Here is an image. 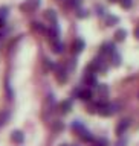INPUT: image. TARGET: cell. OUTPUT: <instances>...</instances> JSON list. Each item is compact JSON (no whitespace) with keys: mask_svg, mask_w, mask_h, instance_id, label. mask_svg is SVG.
Returning a JSON list of instances; mask_svg holds the SVG:
<instances>
[{"mask_svg":"<svg viewBox=\"0 0 139 146\" xmlns=\"http://www.w3.org/2000/svg\"><path fill=\"white\" fill-rule=\"evenodd\" d=\"M118 110H119V105H118V104H109V102H107L98 113H99L103 117H109V116H112V114L116 113Z\"/></svg>","mask_w":139,"mask_h":146,"instance_id":"obj_1","label":"cell"},{"mask_svg":"<svg viewBox=\"0 0 139 146\" xmlns=\"http://www.w3.org/2000/svg\"><path fill=\"white\" fill-rule=\"evenodd\" d=\"M128 126H130V120H128V119H124V120H121V122L118 123V126H116V135H118V137H122L124 132L128 129Z\"/></svg>","mask_w":139,"mask_h":146,"instance_id":"obj_2","label":"cell"},{"mask_svg":"<svg viewBox=\"0 0 139 146\" xmlns=\"http://www.w3.org/2000/svg\"><path fill=\"white\" fill-rule=\"evenodd\" d=\"M38 5H40V0H26L20 8L23 11H32V9L38 8Z\"/></svg>","mask_w":139,"mask_h":146,"instance_id":"obj_3","label":"cell"},{"mask_svg":"<svg viewBox=\"0 0 139 146\" xmlns=\"http://www.w3.org/2000/svg\"><path fill=\"white\" fill-rule=\"evenodd\" d=\"M84 82L89 87H95V88L98 87V81H96V75H95V73H87L86 78H84Z\"/></svg>","mask_w":139,"mask_h":146,"instance_id":"obj_4","label":"cell"},{"mask_svg":"<svg viewBox=\"0 0 139 146\" xmlns=\"http://www.w3.org/2000/svg\"><path fill=\"white\" fill-rule=\"evenodd\" d=\"M78 135H80V139L83 141H93V135H92L86 128H81V129L78 131Z\"/></svg>","mask_w":139,"mask_h":146,"instance_id":"obj_5","label":"cell"},{"mask_svg":"<svg viewBox=\"0 0 139 146\" xmlns=\"http://www.w3.org/2000/svg\"><path fill=\"white\" fill-rule=\"evenodd\" d=\"M113 52H116L115 50V44L113 43H104L103 46H101V55H112Z\"/></svg>","mask_w":139,"mask_h":146,"instance_id":"obj_6","label":"cell"},{"mask_svg":"<svg viewBox=\"0 0 139 146\" xmlns=\"http://www.w3.org/2000/svg\"><path fill=\"white\" fill-rule=\"evenodd\" d=\"M77 94H78V98H80L81 100H90V99H92V91H90L89 88L80 90Z\"/></svg>","mask_w":139,"mask_h":146,"instance_id":"obj_7","label":"cell"},{"mask_svg":"<svg viewBox=\"0 0 139 146\" xmlns=\"http://www.w3.org/2000/svg\"><path fill=\"white\" fill-rule=\"evenodd\" d=\"M11 140L14 143H23V140H25V135H23L21 131H14L11 134Z\"/></svg>","mask_w":139,"mask_h":146,"instance_id":"obj_8","label":"cell"},{"mask_svg":"<svg viewBox=\"0 0 139 146\" xmlns=\"http://www.w3.org/2000/svg\"><path fill=\"white\" fill-rule=\"evenodd\" d=\"M71 108H72V102L71 100H63L61 104H60V111H61L63 114H66L71 111Z\"/></svg>","mask_w":139,"mask_h":146,"instance_id":"obj_9","label":"cell"},{"mask_svg":"<svg viewBox=\"0 0 139 146\" xmlns=\"http://www.w3.org/2000/svg\"><path fill=\"white\" fill-rule=\"evenodd\" d=\"M72 49H73V52L75 53H80L83 49H84V41L83 40H77L75 43H73V46H72Z\"/></svg>","mask_w":139,"mask_h":146,"instance_id":"obj_10","label":"cell"},{"mask_svg":"<svg viewBox=\"0 0 139 146\" xmlns=\"http://www.w3.org/2000/svg\"><path fill=\"white\" fill-rule=\"evenodd\" d=\"M52 47H54V52L55 53H61L63 49H64V46H63V43H60V41H54Z\"/></svg>","mask_w":139,"mask_h":146,"instance_id":"obj_11","label":"cell"},{"mask_svg":"<svg viewBox=\"0 0 139 146\" xmlns=\"http://www.w3.org/2000/svg\"><path fill=\"white\" fill-rule=\"evenodd\" d=\"M126 35H127L126 31L119 29V31H116V34H115V38H116L118 41H124V40H126Z\"/></svg>","mask_w":139,"mask_h":146,"instance_id":"obj_12","label":"cell"},{"mask_svg":"<svg viewBox=\"0 0 139 146\" xmlns=\"http://www.w3.org/2000/svg\"><path fill=\"white\" fill-rule=\"evenodd\" d=\"M96 90L99 91V94H101V96H105V94L109 93V87L105 85V84H99L98 87H96Z\"/></svg>","mask_w":139,"mask_h":146,"instance_id":"obj_13","label":"cell"},{"mask_svg":"<svg viewBox=\"0 0 139 146\" xmlns=\"http://www.w3.org/2000/svg\"><path fill=\"white\" fill-rule=\"evenodd\" d=\"M46 18H49V20L52 21V26L57 25V17H55V12L54 11H48V12H46Z\"/></svg>","mask_w":139,"mask_h":146,"instance_id":"obj_14","label":"cell"},{"mask_svg":"<svg viewBox=\"0 0 139 146\" xmlns=\"http://www.w3.org/2000/svg\"><path fill=\"white\" fill-rule=\"evenodd\" d=\"M57 79H58L60 82H64V81H66V70H64V68H60V72L57 73Z\"/></svg>","mask_w":139,"mask_h":146,"instance_id":"obj_15","label":"cell"},{"mask_svg":"<svg viewBox=\"0 0 139 146\" xmlns=\"http://www.w3.org/2000/svg\"><path fill=\"white\" fill-rule=\"evenodd\" d=\"M8 117H9V113H8V111H3V113H0V126H3L5 123H6Z\"/></svg>","mask_w":139,"mask_h":146,"instance_id":"obj_16","label":"cell"},{"mask_svg":"<svg viewBox=\"0 0 139 146\" xmlns=\"http://www.w3.org/2000/svg\"><path fill=\"white\" fill-rule=\"evenodd\" d=\"M112 58H113V66H119V64H121V56H119L116 52L112 53Z\"/></svg>","mask_w":139,"mask_h":146,"instance_id":"obj_17","label":"cell"},{"mask_svg":"<svg viewBox=\"0 0 139 146\" xmlns=\"http://www.w3.org/2000/svg\"><path fill=\"white\" fill-rule=\"evenodd\" d=\"M95 146H109V140L107 139H98L95 141Z\"/></svg>","mask_w":139,"mask_h":146,"instance_id":"obj_18","label":"cell"},{"mask_svg":"<svg viewBox=\"0 0 139 146\" xmlns=\"http://www.w3.org/2000/svg\"><path fill=\"white\" fill-rule=\"evenodd\" d=\"M119 3H121V6L124 9H128L132 6V0H119Z\"/></svg>","mask_w":139,"mask_h":146,"instance_id":"obj_19","label":"cell"},{"mask_svg":"<svg viewBox=\"0 0 139 146\" xmlns=\"http://www.w3.org/2000/svg\"><path fill=\"white\" fill-rule=\"evenodd\" d=\"M115 23H118V18L116 17H112V15H107V25L109 26H113Z\"/></svg>","mask_w":139,"mask_h":146,"instance_id":"obj_20","label":"cell"},{"mask_svg":"<svg viewBox=\"0 0 139 146\" xmlns=\"http://www.w3.org/2000/svg\"><path fill=\"white\" fill-rule=\"evenodd\" d=\"M63 128H64V125H63V122H60V120H57V122L54 123V129H55V131H57V129H58V131H61Z\"/></svg>","mask_w":139,"mask_h":146,"instance_id":"obj_21","label":"cell"},{"mask_svg":"<svg viewBox=\"0 0 139 146\" xmlns=\"http://www.w3.org/2000/svg\"><path fill=\"white\" fill-rule=\"evenodd\" d=\"M32 27H34L35 31H44V27L40 25V23H32Z\"/></svg>","mask_w":139,"mask_h":146,"instance_id":"obj_22","label":"cell"},{"mask_svg":"<svg viewBox=\"0 0 139 146\" xmlns=\"http://www.w3.org/2000/svg\"><path fill=\"white\" fill-rule=\"evenodd\" d=\"M126 145H127V140H126V139H121V140L116 143V146H126Z\"/></svg>","mask_w":139,"mask_h":146,"instance_id":"obj_23","label":"cell"},{"mask_svg":"<svg viewBox=\"0 0 139 146\" xmlns=\"http://www.w3.org/2000/svg\"><path fill=\"white\" fill-rule=\"evenodd\" d=\"M80 3H81V0H71V5H72V6H78Z\"/></svg>","mask_w":139,"mask_h":146,"instance_id":"obj_24","label":"cell"},{"mask_svg":"<svg viewBox=\"0 0 139 146\" xmlns=\"http://www.w3.org/2000/svg\"><path fill=\"white\" fill-rule=\"evenodd\" d=\"M135 35H136V38H138V40H139V27H138V29H136V31H135Z\"/></svg>","mask_w":139,"mask_h":146,"instance_id":"obj_25","label":"cell"},{"mask_svg":"<svg viewBox=\"0 0 139 146\" xmlns=\"http://www.w3.org/2000/svg\"><path fill=\"white\" fill-rule=\"evenodd\" d=\"M60 146H67V145H60Z\"/></svg>","mask_w":139,"mask_h":146,"instance_id":"obj_26","label":"cell"},{"mask_svg":"<svg viewBox=\"0 0 139 146\" xmlns=\"http://www.w3.org/2000/svg\"><path fill=\"white\" fill-rule=\"evenodd\" d=\"M110 2H116V0H110Z\"/></svg>","mask_w":139,"mask_h":146,"instance_id":"obj_27","label":"cell"},{"mask_svg":"<svg viewBox=\"0 0 139 146\" xmlns=\"http://www.w3.org/2000/svg\"><path fill=\"white\" fill-rule=\"evenodd\" d=\"M0 36H2V34H0Z\"/></svg>","mask_w":139,"mask_h":146,"instance_id":"obj_28","label":"cell"}]
</instances>
